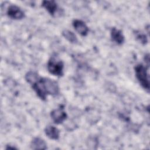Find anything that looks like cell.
<instances>
[{
	"label": "cell",
	"mask_w": 150,
	"mask_h": 150,
	"mask_svg": "<svg viewBox=\"0 0 150 150\" xmlns=\"http://www.w3.org/2000/svg\"><path fill=\"white\" fill-rule=\"evenodd\" d=\"M30 148L32 149H46L47 144L42 138L35 137L30 142Z\"/></svg>",
	"instance_id": "30bf717a"
},
{
	"label": "cell",
	"mask_w": 150,
	"mask_h": 150,
	"mask_svg": "<svg viewBox=\"0 0 150 150\" xmlns=\"http://www.w3.org/2000/svg\"><path fill=\"white\" fill-rule=\"evenodd\" d=\"M110 35L112 41L115 42L117 45H122L125 41V37L121 30L116 28H112L110 32Z\"/></svg>",
	"instance_id": "52a82bcc"
},
{
	"label": "cell",
	"mask_w": 150,
	"mask_h": 150,
	"mask_svg": "<svg viewBox=\"0 0 150 150\" xmlns=\"http://www.w3.org/2000/svg\"><path fill=\"white\" fill-rule=\"evenodd\" d=\"M40 78V76L39 75V74L37 72L32 70L28 71L25 76L26 82L30 84L31 86L37 82Z\"/></svg>",
	"instance_id": "8fae6325"
},
{
	"label": "cell",
	"mask_w": 150,
	"mask_h": 150,
	"mask_svg": "<svg viewBox=\"0 0 150 150\" xmlns=\"http://www.w3.org/2000/svg\"><path fill=\"white\" fill-rule=\"evenodd\" d=\"M72 25L75 29V30L83 36H86L87 35L89 29L87 25L81 20L74 19L72 22Z\"/></svg>",
	"instance_id": "8992f818"
},
{
	"label": "cell",
	"mask_w": 150,
	"mask_h": 150,
	"mask_svg": "<svg viewBox=\"0 0 150 150\" xmlns=\"http://www.w3.org/2000/svg\"><path fill=\"white\" fill-rule=\"evenodd\" d=\"M31 86L36 95L43 101L46 100L48 95L57 96L59 93L57 83L49 78L40 77L39 80Z\"/></svg>",
	"instance_id": "6da1fadb"
},
{
	"label": "cell",
	"mask_w": 150,
	"mask_h": 150,
	"mask_svg": "<svg viewBox=\"0 0 150 150\" xmlns=\"http://www.w3.org/2000/svg\"><path fill=\"white\" fill-rule=\"evenodd\" d=\"M6 149H18L17 148H16V147H15V146H12V145H7V146H6Z\"/></svg>",
	"instance_id": "5bb4252c"
},
{
	"label": "cell",
	"mask_w": 150,
	"mask_h": 150,
	"mask_svg": "<svg viewBox=\"0 0 150 150\" xmlns=\"http://www.w3.org/2000/svg\"><path fill=\"white\" fill-rule=\"evenodd\" d=\"M7 15L11 19L20 20L25 17V12L16 5H10L7 9Z\"/></svg>",
	"instance_id": "5b68a950"
},
{
	"label": "cell",
	"mask_w": 150,
	"mask_h": 150,
	"mask_svg": "<svg viewBox=\"0 0 150 150\" xmlns=\"http://www.w3.org/2000/svg\"><path fill=\"white\" fill-rule=\"evenodd\" d=\"M62 36L71 43L76 44L78 42V39L77 38V36L71 31L65 29L62 31Z\"/></svg>",
	"instance_id": "7c38bea8"
},
{
	"label": "cell",
	"mask_w": 150,
	"mask_h": 150,
	"mask_svg": "<svg viewBox=\"0 0 150 150\" xmlns=\"http://www.w3.org/2000/svg\"><path fill=\"white\" fill-rule=\"evenodd\" d=\"M47 69L48 71L52 75L61 77L63 75L64 63L61 60L53 56L47 62Z\"/></svg>",
	"instance_id": "3957f363"
},
{
	"label": "cell",
	"mask_w": 150,
	"mask_h": 150,
	"mask_svg": "<svg viewBox=\"0 0 150 150\" xmlns=\"http://www.w3.org/2000/svg\"><path fill=\"white\" fill-rule=\"evenodd\" d=\"M50 117L56 124H62L67 118V115L64 110V108L60 107L52 110L50 112Z\"/></svg>",
	"instance_id": "277c9868"
},
{
	"label": "cell",
	"mask_w": 150,
	"mask_h": 150,
	"mask_svg": "<svg viewBox=\"0 0 150 150\" xmlns=\"http://www.w3.org/2000/svg\"><path fill=\"white\" fill-rule=\"evenodd\" d=\"M45 133L46 135L50 139L53 140H57L60 137V131L56 127L49 125L45 128Z\"/></svg>",
	"instance_id": "ba28073f"
},
{
	"label": "cell",
	"mask_w": 150,
	"mask_h": 150,
	"mask_svg": "<svg viewBox=\"0 0 150 150\" xmlns=\"http://www.w3.org/2000/svg\"><path fill=\"white\" fill-rule=\"evenodd\" d=\"M148 67L138 64L134 67L136 77L141 86L145 89L148 92L149 91V75L148 73Z\"/></svg>",
	"instance_id": "7a4b0ae2"
},
{
	"label": "cell",
	"mask_w": 150,
	"mask_h": 150,
	"mask_svg": "<svg viewBox=\"0 0 150 150\" xmlns=\"http://www.w3.org/2000/svg\"><path fill=\"white\" fill-rule=\"evenodd\" d=\"M42 6L52 16H54L58 9L57 4L54 1H43Z\"/></svg>",
	"instance_id": "9c48e42d"
},
{
	"label": "cell",
	"mask_w": 150,
	"mask_h": 150,
	"mask_svg": "<svg viewBox=\"0 0 150 150\" xmlns=\"http://www.w3.org/2000/svg\"><path fill=\"white\" fill-rule=\"evenodd\" d=\"M135 36L136 39L142 44L146 45L148 43V38L145 34L142 33V32L136 30L134 32Z\"/></svg>",
	"instance_id": "4fadbf2b"
}]
</instances>
